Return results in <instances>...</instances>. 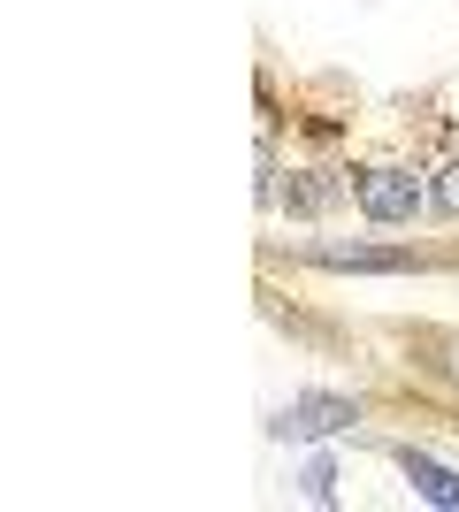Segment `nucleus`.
Segmentation results:
<instances>
[{
    "mask_svg": "<svg viewBox=\"0 0 459 512\" xmlns=\"http://www.w3.org/2000/svg\"><path fill=\"white\" fill-rule=\"evenodd\" d=\"M391 459H398V474L414 482V497H429L437 512H459V474H452V467H437V459H429V451H414V444H398Z\"/></svg>",
    "mask_w": 459,
    "mask_h": 512,
    "instance_id": "3",
    "label": "nucleus"
},
{
    "mask_svg": "<svg viewBox=\"0 0 459 512\" xmlns=\"http://www.w3.org/2000/svg\"><path fill=\"white\" fill-rule=\"evenodd\" d=\"M352 421H360V406H352V398L306 390V398H291V406L276 413V436H299V444H314V436H345Z\"/></svg>",
    "mask_w": 459,
    "mask_h": 512,
    "instance_id": "2",
    "label": "nucleus"
},
{
    "mask_svg": "<svg viewBox=\"0 0 459 512\" xmlns=\"http://www.w3.org/2000/svg\"><path fill=\"white\" fill-rule=\"evenodd\" d=\"M429 352H437V367L459 383V337H429Z\"/></svg>",
    "mask_w": 459,
    "mask_h": 512,
    "instance_id": "6",
    "label": "nucleus"
},
{
    "mask_svg": "<svg viewBox=\"0 0 459 512\" xmlns=\"http://www.w3.org/2000/svg\"><path fill=\"white\" fill-rule=\"evenodd\" d=\"M429 199H437L444 214H459V161H452V169H444V184H437V192H429Z\"/></svg>",
    "mask_w": 459,
    "mask_h": 512,
    "instance_id": "7",
    "label": "nucleus"
},
{
    "mask_svg": "<svg viewBox=\"0 0 459 512\" xmlns=\"http://www.w3.org/2000/svg\"><path fill=\"white\" fill-rule=\"evenodd\" d=\"M314 260H322V268H352V276H406V268H414V253H368V245H352V253L345 245H322Z\"/></svg>",
    "mask_w": 459,
    "mask_h": 512,
    "instance_id": "4",
    "label": "nucleus"
},
{
    "mask_svg": "<svg viewBox=\"0 0 459 512\" xmlns=\"http://www.w3.org/2000/svg\"><path fill=\"white\" fill-rule=\"evenodd\" d=\"M352 199H360V214H368V222H414L429 192H421L414 169L383 161V169H360V176H352Z\"/></svg>",
    "mask_w": 459,
    "mask_h": 512,
    "instance_id": "1",
    "label": "nucleus"
},
{
    "mask_svg": "<svg viewBox=\"0 0 459 512\" xmlns=\"http://www.w3.org/2000/svg\"><path fill=\"white\" fill-rule=\"evenodd\" d=\"M299 490L314 497V505H329V497H337V467H329V459H306V474H299Z\"/></svg>",
    "mask_w": 459,
    "mask_h": 512,
    "instance_id": "5",
    "label": "nucleus"
}]
</instances>
